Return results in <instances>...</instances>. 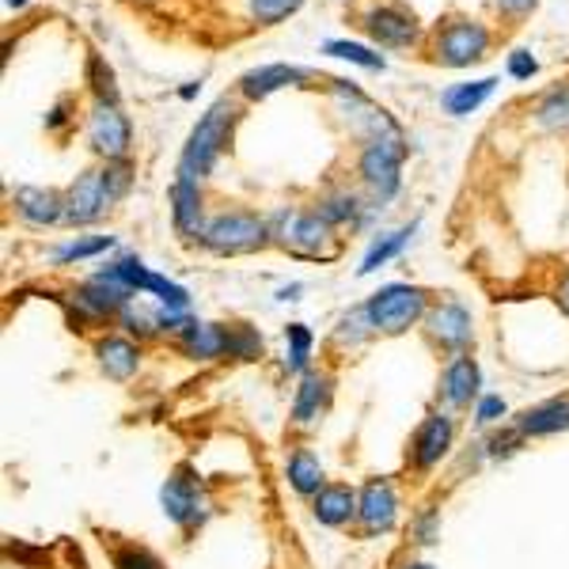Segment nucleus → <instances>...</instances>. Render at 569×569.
<instances>
[{
	"label": "nucleus",
	"instance_id": "f257e3e1",
	"mask_svg": "<svg viewBox=\"0 0 569 569\" xmlns=\"http://www.w3.org/2000/svg\"><path fill=\"white\" fill-rule=\"evenodd\" d=\"M239 118V103L236 100H217L201 114V122L190 130L183 145V156H179V175H190V179H206V175L217 167L220 153L228 148L232 141V126Z\"/></svg>",
	"mask_w": 569,
	"mask_h": 569
},
{
	"label": "nucleus",
	"instance_id": "f03ea898",
	"mask_svg": "<svg viewBox=\"0 0 569 569\" xmlns=\"http://www.w3.org/2000/svg\"><path fill=\"white\" fill-rule=\"evenodd\" d=\"M494 46V31L483 20H470V15H444L433 27V34L425 39V53H430L433 65L444 69H467L475 61H483Z\"/></svg>",
	"mask_w": 569,
	"mask_h": 569
},
{
	"label": "nucleus",
	"instance_id": "7ed1b4c3",
	"mask_svg": "<svg viewBox=\"0 0 569 569\" xmlns=\"http://www.w3.org/2000/svg\"><path fill=\"white\" fill-rule=\"evenodd\" d=\"M206 251L220 255V259H236V255H255L273 244L270 220L251 209H225L206 220V232L198 239Z\"/></svg>",
	"mask_w": 569,
	"mask_h": 569
},
{
	"label": "nucleus",
	"instance_id": "20e7f679",
	"mask_svg": "<svg viewBox=\"0 0 569 569\" xmlns=\"http://www.w3.org/2000/svg\"><path fill=\"white\" fill-rule=\"evenodd\" d=\"M270 228H273V244H281L297 259L327 262L342 251V244L334 236L338 228L327 225L315 209H284L278 220H270Z\"/></svg>",
	"mask_w": 569,
	"mask_h": 569
},
{
	"label": "nucleus",
	"instance_id": "39448f33",
	"mask_svg": "<svg viewBox=\"0 0 569 569\" xmlns=\"http://www.w3.org/2000/svg\"><path fill=\"white\" fill-rule=\"evenodd\" d=\"M411 153V145H406L403 130L395 133H384V137L376 141H364L361 153H358V175L364 183V190L372 194L376 201H391L399 194V186H403V159Z\"/></svg>",
	"mask_w": 569,
	"mask_h": 569
},
{
	"label": "nucleus",
	"instance_id": "423d86ee",
	"mask_svg": "<svg viewBox=\"0 0 569 569\" xmlns=\"http://www.w3.org/2000/svg\"><path fill=\"white\" fill-rule=\"evenodd\" d=\"M364 308H369L372 315V327H376V334H406L411 327H417L425 319V311L433 308L430 292L422 289V284H384V289H376L369 300H364Z\"/></svg>",
	"mask_w": 569,
	"mask_h": 569
},
{
	"label": "nucleus",
	"instance_id": "0eeeda50",
	"mask_svg": "<svg viewBox=\"0 0 569 569\" xmlns=\"http://www.w3.org/2000/svg\"><path fill=\"white\" fill-rule=\"evenodd\" d=\"M358 23H361V31L384 50H411V46H422L425 42V31H422V23H417V15L406 4H391V0L387 4L364 8Z\"/></svg>",
	"mask_w": 569,
	"mask_h": 569
},
{
	"label": "nucleus",
	"instance_id": "6e6552de",
	"mask_svg": "<svg viewBox=\"0 0 569 569\" xmlns=\"http://www.w3.org/2000/svg\"><path fill=\"white\" fill-rule=\"evenodd\" d=\"M87 145H92L95 156H103V164L106 159H130L133 126L122 103L92 100V106H87Z\"/></svg>",
	"mask_w": 569,
	"mask_h": 569
},
{
	"label": "nucleus",
	"instance_id": "1a4fd4ad",
	"mask_svg": "<svg viewBox=\"0 0 569 569\" xmlns=\"http://www.w3.org/2000/svg\"><path fill=\"white\" fill-rule=\"evenodd\" d=\"M422 327H425L430 345H437L448 358L467 353L470 342H475V319H470V311L459 304V300H441V304H433L425 311Z\"/></svg>",
	"mask_w": 569,
	"mask_h": 569
},
{
	"label": "nucleus",
	"instance_id": "9d476101",
	"mask_svg": "<svg viewBox=\"0 0 569 569\" xmlns=\"http://www.w3.org/2000/svg\"><path fill=\"white\" fill-rule=\"evenodd\" d=\"M114 209V198L106 190L103 167H87L84 175H76V183L65 190V225L84 228L95 225L100 217Z\"/></svg>",
	"mask_w": 569,
	"mask_h": 569
},
{
	"label": "nucleus",
	"instance_id": "9b49d317",
	"mask_svg": "<svg viewBox=\"0 0 569 569\" xmlns=\"http://www.w3.org/2000/svg\"><path fill=\"white\" fill-rule=\"evenodd\" d=\"M399 520V494L387 478H369L358 490V531L364 539L384 536Z\"/></svg>",
	"mask_w": 569,
	"mask_h": 569
},
{
	"label": "nucleus",
	"instance_id": "f8f14e48",
	"mask_svg": "<svg viewBox=\"0 0 569 569\" xmlns=\"http://www.w3.org/2000/svg\"><path fill=\"white\" fill-rule=\"evenodd\" d=\"M331 403H334V372L308 369L297 384V399H292V425L300 433L315 430L327 417V411H331Z\"/></svg>",
	"mask_w": 569,
	"mask_h": 569
},
{
	"label": "nucleus",
	"instance_id": "ddd939ff",
	"mask_svg": "<svg viewBox=\"0 0 569 569\" xmlns=\"http://www.w3.org/2000/svg\"><path fill=\"white\" fill-rule=\"evenodd\" d=\"M452 441H456V422H452L448 414L433 411L411 437V467L417 475H430V470L452 452Z\"/></svg>",
	"mask_w": 569,
	"mask_h": 569
},
{
	"label": "nucleus",
	"instance_id": "4468645a",
	"mask_svg": "<svg viewBox=\"0 0 569 569\" xmlns=\"http://www.w3.org/2000/svg\"><path fill=\"white\" fill-rule=\"evenodd\" d=\"M159 505H164V517L172 524H179V528H194V524H201V517H206V513H201L206 509L201 483L186 467H179L164 483V490H159Z\"/></svg>",
	"mask_w": 569,
	"mask_h": 569
},
{
	"label": "nucleus",
	"instance_id": "2eb2a0df",
	"mask_svg": "<svg viewBox=\"0 0 569 569\" xmlns=\"http://www.w3.org/2000/svg\"><path fill=\"white\" fill-rule=\"evenodd\" d=\"M308 80H315L311 69L278 61V65H259V69H251V73L239 76L236 95L244 103H262V100H270L273 92H281V87H300V84H308Z\"/></svg>",
	"mask_w": 569,
	"mask_h": 569
},
{
	"label": "nucleus",
	"instance_id": "dca6fc26",
	"mask_svg": "<svg viewBox=\"0 0 569 569\" xmlns=\"http://www.w3.org/2000/svg\"><path fill=\"white\" fill-rule=\"evenodd\" d=\"M172 220L175 232L183 239H201L206 232V194H201V179H190V175L175 172L172 183Z\"/></svg>",
	"mask_w": 569,
	"mask_h": 569
},
{
	"label": "nucleus",
	"instance_id": "f3484780",
	"mask_svg": "<svg viewBox=\"0 0 569 569\" xmlns=\"http://www.w3.org/2000/svg\"><path fill=\"white\" fill-rule=\"evenodd\" d=\"M478 387H483V372H478V361L470 353H459V358H448L441 372V399L452 406V411H467V406L478 403Z\"/></svg>",
	"mask_w": 569,
	"mask_h": 569
},
{
	"label": "nucleus",
	"instance_id": "a211bd4d",
	"mask_svg": "<svg viewBox=\"0 0 569 569\" xmlns=\"http://www.w3.org/2000/svg\"><path fill=\"white\" fill-rule=\"evenodd\" d=\"M12 209L23 225L31 228H50L65 220V194L50 190V186H20L12 194Z\"/></svg>",
	"mask_w": 569,
	"mask_h": 569
},
{
	"label": "nucleus",
	"instance_id": "6ab92c4d",
	"mask_svg": "<svg viewBox=\"0 0 569 569\" xmlns=\"http://www.w3.org/2000/svg\"><path fill=\"white\" fill-rule=\"evenodd\" d=\"M95 361L100 372L114 384H126L141 372V342H133L130 334H103L95 342Z\"/></svg>",
	"mask_w": 569,
	"mask_h": 569
},
{
	"label": "nucleus",
	"instance_id": "aec40b11",
	"mask_svg": "<svg viewBox=\"0 0 569 569\" xmlns=\"http://www.w3.org/2000/svg\"><path fill=\"white\" fill-rule=\"evenodd\" d=\"M513 430H517L524 441L566 433L569 430V395L547 399V403H536V406H528V411H520L513 417Z\"/></svg>",
	"mask_w": 569,
	"mask_h": 569
},
{
	"label": "nucleus",
	"instance_id": "412c9836",
	"mask_svg": "<svg viewBox=\"0 0 569 569\" xmlns=\"http://www.w3.org/2000/svg\"><path fill=\"white\" fill-rule=\"evenodd\" d=\"M311 513L327 528H345V524H358V490L345 483H327L323 490L311 497Z\"/></svg>",
	"mask_w": 569,
	"mask_h": 569
},
{
	"label": "nucleus",
	"instance_id": "4be33fe9",
	"mask_svg": "<svg viewBox=\"0 0 569 569\" xmlns=\"http://www.w3.org/2000/svg\"><path fill=\"white\" fill-rule=\"evenodd\" d=\"M179 350L190 361H225V323H198L179 334Z\"/></svg>",
	"mask_w": 569,
	"mask_h": 569
},
{
	"label": "nucleus",
	"instance_id": "5701e85b",
	"mask_svg": "<svg viewBox=\"0 0 569 569\" xmlns=\"http://www.w3.org/2000/svg\"><path fill=\"white\" fill-rule=\"evenodd\" d=\"M497 80L494 76H483V80H470V84H452L448 92L441 95V106L448 114H456V118H464V114H475L478 106L494 95Z\"/></svg>",
	"mask_w": 569,
	"mask_h": 569
},
{
	"label": "nucleus",
	"instance_id": "b1692460",
	"mask_svg": "<svg viewBox=\"0 0 569 569\" xmlns=\"http://www.w3.org/2000/svg\"><path fill=\"white\" fill-rule=\"evenodd\" d=\"M289 486L300 497H315L319 490H323L327 478H323V464H319L315 452H308V448L292 452L289 456Z\"/></svg>",
	"mask_w": 569,
	"mask_h": 569
},
{
	"label": "nucleus",
	"instance_id": "393cba45",
	"mask_svg": "<svg viewBox=\"0 0 569 569\" xmlns=\"http://www.w3.org/2000/svg\"><path fill=\"white\" fill-rule=\"evenodd\" d=\"M225 358L232 361H259L262 334L251 323H225Z\"/></svg>",
	"mask_w": 569,
	"mask_h": 569
},
{
	"label": "nucleus",
	"instance_id": "a878e982",
	"mask_svg": "<svg viewBox=\"0 0 569 569\" xmlns=\"http://www.w3.org/2000/svg\"><path fill=\"white\" fill-rule=\"evenodd\" d=\"M411 236H414V225H406V228H399V232H387V236H380L376 244L369 247V255H364V262H361V278L364 273H376L380 266H387L395 255H403V247L411 244Z\"/></svg>",
	"mask_w": 569,
	"mask_h": 569
},
{
	"label": "nucleus",
	"instance_id": "bb28decb",
	"mask_svg": "<svg viewBox=\"0 0 569 569\" xmlns=\"http://www.w3.org/2000/svg\"><path fill=\"white\" fill-rule=\"evenodd\" d=\"M315 213L334 228L353 225V220L361 217V198H358V194H350V190H331V194H323V198H319Z\"/></svg>",
	"mask_w": 569,
	"mask_h": 569
},
{
	"label": "nucleus",
	"instance_id": "cd10ccee",
	"mask_svg": "<svg viewBox=\"0 0 569 569\" xmlns=\"http://www.w3.org/2000/svg\"><path fill=\"white\" fill-rule=\"evenodd\" d=\"M376 338V327H372V315L369 308H353L350 315H342V323H338L334 331V345H342V350H358V345L372 342Z\"/></svg>",
	"mask_w": 569,
	"mask_h": 569
},
{
	"label": "nucleus",
	"instance_id": "c85d7f7f",
	"mask_svg": "<svg viewBox=\"0 0 569 569\" xmlns=\"http://www.w3.org/2000/svg\"><path fill=\"white\" fill-rule=\"evenodd\" d=\"M84 84L92 87V100L118 103V84H114V69L106 65L103 53H87V61H84Z\"/></svg>",
	"mask_w": 569,
	"mask_h": 569
},
{
	"label": "nucleus",
	"instance_id": "c756f323",
	"mask_svg": "<svg viewBox=\"0 0 569 569\" xmlns=\"http://www.w3.org/2000/svg\"><path fill=\"white\" fill-rule=\"evenodd\" d=\"M323 53H331V58H338V61H350V65L369 69V73H376V69H384V65H387L384 53L361 46V42H350V39H331V42H323Z\"/></svg>",
	"mask_w": 569,
	"mask_h": 569
},
{
	"label": "nucleus",
	"instance_id": "7c9ffc66",
	"mask_svg": "<svg viewBox=\"0 0 569 569\" xmlns=\"http://www.w3.org/2000/svg\"><path fill=\"white\" fill-rule=\"evenodd\" d=\"M536 122H539V126H547V130L569 126V84L550 87L544 100L536 103Z\"/></svg>",
	"mask_w": 569,
	"mask_h": 569
},
{
	"label": "nucleus",
	"instance_id": "2f4dec72",
	"mask_svg": "<svg viewBox=\"0 0 569 569\" xmlns=\"http://www.w3.org/2000/svg\"><path fill=\"white\" fill-rule=\"evenodd\" d=\"M114 247V239L111 236H76V239H69L65 247H58V266H69V262H84V259H95V255H103V251H111Z\"/></svg>",
	"mask_w": 569,
	"mask_h": 569
},
{
	"label": "nucleus",
	"instance_id": "473e14b6",
	"mask_svg": "<svg viewBox=\"0 0 569 569\" xmlns=\"http://www.w3.org/2000/svg\"><path fill=\"white\" fill-rule=\"evenodd\" d=\"M284 342H289V372H300V376H304V372L311 369V342H315V338H311V331L304 323H289L284 327Z\"/></svg>",
	"mask_w": 569,
	"mask_h": 569
},
{
	"label": "nucleus",
	"instance_id": "72a5a7b5",
	"mask_svg": "<svg viewBox=\"0 0 569 569\" xmlns=\"http://www.w3.org/2000/svg\"><path fill=\"white\" fill-rule=\"evenodd\" d=\"M304 8V0H247V12L259 27H278L281 20L297 15Z\"/></svg>",
	"mask_w": 569,
	"mask_h": 569
},
{
	"label": "nucleus",
	"instance_id": "f704fd0d",
	"mask_svg": "<svg viewBox=\"0 0 569 569\" xmlns=\"http://www.w3.org/2000/svg\"><path fill=\"white\" fill-rule=\"evenodd\" d=\"M111 562H114V569H167V566L153 555V550H148V547H137V544H118V547H111Z\"/></svg>",
	"mask_w": 569,
	"mask_h": 569
},
{
	"label": "nucleus",
	"instance_id": "c9c22d12",
	"mask_svg": "<svg viewBox=\"0 0 569 569\" xmlns=\"http://www.w3.org/2000/svg\"><path fill=\"white\" fill-rule=\"evenodd\" d=\"M536 8H539V0H494V12L501 15V20L509 23V27L524 23L531 12H536Z\"/></svg>",
	"mask_w": 569,
	"mask_h": 569
},
{
	"label": "nucleus",
	"instance_id": "e433bc0d",
	"mask_svg": "<svg viewBox=\"0 0 569 569\" xmlns=\"http://www.w3.org/2000/svg\"><path fill=\"white\" fill-rule=\"evenodd\" d=\"M69 111H76V100H73V95H65V100H58V103L50 106L46 130H50V133H61V130H65L69 122H73V114H69Z\"/></svg>",
	"mask_w": 569,
	"mask_h": 569
},
{
	"label": "nucleus",
	"instance_id": "4c0bfd02",
	"mask_svg": "<svg viewBox=\"0 0 569 569\" xmlns=\"http://www.w3.org/2000/svg\"><path fill=\"white\" fill-rule=\"evenodd\" d=\"M536 73H539V61L531 58L528 50H513L509 53V76L513 80H531Z\"/></svg>",
	"mask_w": 569,
	"mask_h": 569
},
{
	"label": "nucleus",
	"instance_id": "58836bf2",
	"mask_svg": "<svg viewBox=\"0 0 569 569\" xmlns=\"http://www.w3.org/2000/svg\"><path fill=\"white\" fill-rule=\"evenodd\" d=\"M478 422H483V425H490V422H497V417H501L505 414V403H501V399H497V395H486L483 399V403H478Z\"/></svg>",
	"mask_w": 569,
	"mask_h": 569
},
{
	"label": "nucleus",
	"instance_id": "ea45409f",
	"mask_svg": "<svg viewBox=\"0 0 569 569\" xmlns=\"http://www.w3.org/2000/svg\"><path fill=\"white\" fill-rule=\"evenodd\" d=\"M555 304L562 308V315H569V273L562 278V284H558V292H555Z\"/></svg>",
	"mask_w": 569,
	"mask_h": 569
},
{
	"label": "nucleus",
	"instance_id": "a19ab883",
	"mask_svg": "<svg viewBox=\"0 0 569 569\" xmlns=\"http://www.w3.org/2000/svg\"><path fill=\"white\" fill-rule=\"evenodd\" d=\"M198 92H201V84H186L183 92H179V100H194V95H198Z\"/></svg>",
	"mask_w": 569,
	"mask_h": 569
},
{
	"label": "nucleus",
	"instance_id": "79ce46f5",
	"mask_svg": "<svg viewBox=\"0 0 569 569\" xmlns=\"http://www.w3.org/2000/svg\"><path fill=\"white\" fill-rule=\"evenodd\" d=\"M403 569H433V566L430 562H406Z\"/></svg>",
	"mask_w": 569,
	"mask_h": 569
},
{
	"label": "nucleus",
	"instance_id": "37998d69",
	"mask_svg": "<svg viewBox=\"0 0 569 569\" xmlns=\"http://www.w3.org/2000/svg\"><path fill=\"white\" fill-rule=\"evenodd\" d=\"M4 4H8V8H15V12H20V8L27 4V0H4Z\"/></svg>",
	"mask_w": 569,
	"mask_h": 569
}]
</instances>
